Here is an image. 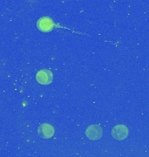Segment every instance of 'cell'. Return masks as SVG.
Instances as JSON below:
<instances>
[{
  "instance_id": "obj_3",
  "label": "cell",
  "mask_w": 149,
  "mask_h": 157,
  "mask_svg": "<svg viewBox=\"0 0 149 157\" xmlns=\"http://www.w3.org/2000/svg\"><path fill=\"white\" fill-rule=\"evenodd\" d=\"M112 136L115 140H125L128 136V128L125 125H117L112 129Z\"/></svg>"
},
{
  "instance_id": "obj_4",
  "label": "cell",
  "mask_w": 149,
  "mask_h": 157,
  "mask_svg": "<svg viewBox=\"0 0 149 157\" xmlns=\"http://www.w3.org/2000/svg\"><path fill=\"white\" fill-rule=\"evenodd\" d=\"M38 133L40 137L44 139H49V138H52L54 135V128L52 125L48 123L41 124L39 126Z\"/></svg>"
},
{
  "instance_id": "obj_5",
  "label": "cell",
  "mask_w": 149,
  "mask_h": 157,
  "mask_svg": "<svg viewBox=\"0 0 149 157\" xmlns=\"http://www.w3.org/2000/svg\"><path fill=\"white\" fill-rule=\"evenodd\" d=\"M53 21L52 20V18L48 17H44L39 18L38 21V28L44 33H48L50 31H52L53 28Z\"/></svg>"
},
{
  "instance_id": "obj_2",
  "label": "cell",
  "mask_w": 149,
  "mask_h": 157,
  "mask_svg": "<svg viewBox=\"0 0 149 157\" xmlns=\"http://www.w3.org/2000/svg\"><path fill=\"white\" fill-rule=\"evenodd\" d=\"M86 135L90 140H99L102 137L103 131L99 125H91L86 130Z\"/></svg>"
},
{
  "instance_id": "obj_1",
  "label": "cell",
  "mask_w": 149,
  "mask_h": 157,
  "mask_svg": "<svg viewBox=\"0 0 149 157\" xmlns=\"http://www.w3.org/2000/svg\"><path fill=\"white\" fill-rule=\"evenodd\" d=\"M52 78L53 75L52 73L47 70V69H43V70H39V72L36 74V79L41 85H49L52 82Z\"/></svg>"
}]
</instances>
